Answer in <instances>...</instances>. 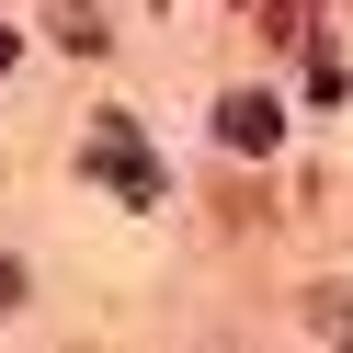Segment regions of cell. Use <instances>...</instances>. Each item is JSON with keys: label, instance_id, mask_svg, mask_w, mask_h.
<instances>
[{"label": "cell", "instance_id": "6da1fadb", "mask_svg": "<svg viewBox=\"0 0 353 353\" xmlns=\"http://www.w3.org/2000/svg\"><path fill=\"white\" fill-rule=\"evenodd\" d=\"M80 171H92V183L103 194H125V205H160V183H171V171H160V148H137V125H125V114H92V148H80Z\"/></svg>", "mask_w": 353, "mask_h": 353}, {"label": "cell", "instance_id": "7a4b0ae2", "mask_svg": "<svg viewBox=\"0 0 353 353\" xmlns=\"http://www.w3.org/2000/svg\"><path fill=\"white\" fill-rule=\"evenodd\" d=\"M285 137V114H274V92H228L216 103V148H239V160H262V148Z\"/></svg>", "mask_w": 353, "mask_h": 353}, {"label": "cell", "instance_id": "3957f363", "mask_svg": "<svg viewBox=\"0 0 353 353\" xmlns=\"http://www.w3.org/2000/svg\"><path fill=\"white\" fill-rule=\"evenodd\" d=\"M46 23H57V46H69V57H103V46H114L103 0H46Z\"/></svg>", "mask_w": 353, "mask_h": 353}, {"label": "cell", "instance_id": "277c9868", "mask_svg": "<svg viewBox=\"0 0 353 353\" xmlns=\"http://www.w3.org/2000/svg\"><path fill=\"white\" fill-rule=\"evenodd\" d=\"M307 330L319 342H353V296H307Z\"/></svg>", "mask_w": 353, "mask_h": 353}, {"label": "cell", "instance_id": "5b68a950", "mask_svg": "<svg viewBox=\"0 0 353 353\" xmlns=\"http://www.w3.org/2000/svg\"><path fill=\"white\" fill-rule=\"evenodd\" d=\"M12 296H23V262H0V307H12Z\"/></svg>", "mask_w": 353, "mask_h": 353}]
</instances>
